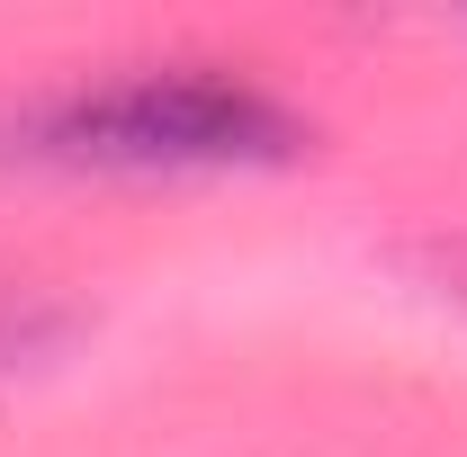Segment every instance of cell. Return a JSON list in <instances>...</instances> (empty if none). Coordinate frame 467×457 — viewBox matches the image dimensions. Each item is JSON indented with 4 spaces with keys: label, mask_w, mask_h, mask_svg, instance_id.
<instances>
[{
    "label": "cell",
    "mask_w": 467,
    "mask_h": 457,
    "mask_svg": "<svg viewBox=\"0 0 467 457\" xmlns=\"http://www.w3.org/2000/svg\"><path fill=\"white\" fill-rule=\"evenodd\" d=\"M27 144L109 171H243V162H288L306 126L234 72H126L36 108Z\"/></svg>",
    "instance_id": "1"
}]
</instances>
